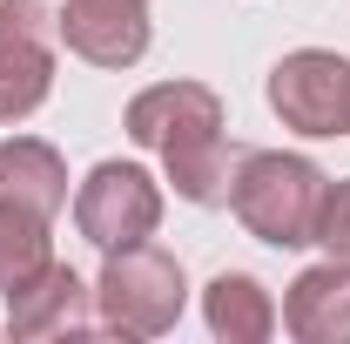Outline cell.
Returning a JSON list of instances; mask_svg holds the SVG:
<instances>
[{"mask_svg": "<svg viewBox=\"0 0 350 344\" xmlns=\"http://www.w3.org/2000/svg\"><path fill=\"white\" fill-rule=\"evenodd\" d=\"M88 291L68 263H47L41 277H27L14 297H7V331L14 338H68V331H88Z\"/></svg>", "mask_w": 350, "mask_h": 344, "instance_id": "cell-8", "label": "cell"}, {"mask_svg": "<svg viewBox=\"0 0 350 344\" xmlns=\"http://www.w3.org/2000/svg\"><path fill=\"white\" fill-rule=\"evenodd\" d=\"M94 304H101V331H115V338H162V331H175V317L189 304V277H182V263L169 250L129 243V250H108Z\"/></svg>", "mask_w": 350, "mask_h": 344, "instance_id": "cell-3", "label": "cell"}, {"mask_svg": "<svg viewBox=\"0 0 350 344\" xmlns=\"http://www.w3.org/2000/svg\"><path fill=\"white\" fill-rule=\"evenodd\" d=\"M310 243H323V257L350 263V175L323 182V203H317V230H310Z\"/></svg>", "mask_w": 350, "mask_h": 344, "instance_id": "cell-13", "label": "cell"}, {"mask_svg": "<svg viewBox=\"0 0 350 344\" xmlns=\"http://www.w3.org/2000/svg\"><path fill=\"white\" fill-rule=\"evenodd\" d=\"M75 230L101 257L129 250V243H148L162 230V182L142 162H94L88 182L75 189Z\"/></svg>", "mask_w": 350, "mask_h": 344, "instance_id": "cell-4", "label": "cell"}, {"mask_svg": "<svg viewBox=\"0 0 350 344\" xmlns=\"http://www.w3.org/2000/svg\"><path fill=\"white\" fill-rule=\"evenodd\" d=\"M0 203H21V210L54 223L68 210V162H61V149L41 142V135L0 142Z\"/></svg>", "mask_w": 350, "mask_h": 344, "instance_id": "cell-10", "label": "cell"}, {"mask_svg": "<svg viewBox=\"0 0 350 344\" xmlns=\"http://www.w3.org/2000/svg\"><path fill=\"white\" fill-rule=\"evenodd\" d=\"M54 88V21L41 0H0V122H27Z\"/></svg>", "mask_w": 350, "mask_h": 344, "instance_id": "cell-6", "label": "cell"}, {"mask_svg": "<svg viewBox=\"0 0 350 344\" xmlns=\"http://www.w3.org/2000/svg\"><path fill=\"white\" fill-rule=\"evenodd\" d=\"M283 331L297 344H350V263H310L283 297Z\"/></svg>", "mask_w": 350, "mask_h": 344, "instance_id": "cell-9", "label": "cell"}, {"mask_svg": "<svg viewBox=\"0 0 350 344\" xmlns=\"http://www.w3.org/2000/svg\"><path fill=\"white\" fill-rule=\"evenodd\" d=\"M269 108L283 115V129L330 142L350 135V61L330 47H297L269 68Z\"/></svg>", "mask_w": 350, "mask_h": 344, "instance_id": "cell-5", "label": "cell"}, {"mask_svg": "<svg viewBox=\"0 0 350 344\" xmlns=\"http://www.w3.org/2000/svg\"><path fill=\"white\" fill-rule=\"evenodd\" d=\"M202 317H209V331L222 344H262L276 331V297L262 291L250 270H222L202 291Z\"/></svg>", "mask_w": 350, "mask_h": 344, "instance_id": "cell-11", "label": "cell"}, {"mask_svg": "<svg viewBox=\"0 0 350 344\" xmlns=\"http://www.w3.org/2000/svg\"><path fill=\"white\" fill-rule=\"evenodd\" d=\"M54 34L94 68H135L148 54V0H68Z\"/></svg>", "mask_w": 350, "mask_h": 344, "instance_id": "cell-7", "label": "cell"}, {"mask_svg": "<svg viewBox=\"0 0 350 344\" xmlns=\"http://www.w3.org/2000/svg\"><path fill=\"white\" fill-rule=\"evenodd\" d=\"M323 182L310 156H283V149H250L236 156V182H229V210L236 223L269 243V250H304L310 230H317V203H323Z\"/></svg>", "mask_w": 350, "mask_h": 344, "instance_id": "cell-2", "label": "cell"}, {"mask_svg": "<svg viewBox=\"0 0 350 344\" xmlns=\"http://www.w3.org/2000/svg\"><path fill=\"white\" fill-rule=\"evenodd\" d=\"M47 263H54L47 216L21 210V203H0V297H14L27 277H41Z\"/></svg>", "mask_w": 350, "mask_h": 344, "instance_id": "cell-12", "label": "cell"}, {"mask_svg": "<svg viewBox=\"0 0 350 344\" xmlns=\"http://www.w3.org/2000/svg\"><path fill=\"white\" fill-rule=\"evenodd\" d=\"M129 135L142 149L162 156L175 196L196 203V210H216L229 203V182H236V149L222 135V95L202 82H155L129 101Z\"/></svg>", "mask_w": 350, "mask_h": 344, "instance_id": "cell-1", "label": "cell"}]
</instances>
